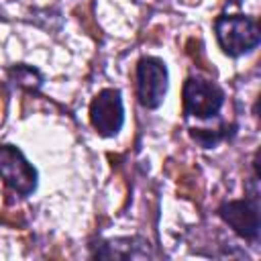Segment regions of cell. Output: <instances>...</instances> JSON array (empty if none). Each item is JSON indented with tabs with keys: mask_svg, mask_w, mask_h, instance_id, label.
Masks as SVG:
<instances>
[{
	"mask_svg": "<svg viewBox=\"0 0 261 261\" xmlns=\"http://www.w3.org/2000/svg\"><path fill=\"white\" fill-rule=\"evenodd\" d=\"M224 104V92L202 77H190L184 84V110L190 116L208 118L218 114Z\"/></svg>",
	"mask_w": 261,
	"mask_h": 261,
	"instance_id": "cell-3",
	"label": "cell"
},
{
	"mask_svg": "<svg viewBox=\"0 0 261 261\" xmlns=\"http://www.w3.org/2000/svg\"><path fill=\"white\" fill-rule=\"evenodd\" d=\"M220 216L243 239H247V241H257L259 239L257 196H253V200H234V202L222 204L220 206Z\"/></svg>",
	"mask_w": 261,
	"mask_h": 261,
	"instance_id": "cell-6",
	"label": "cell"
},
{
	"mask_svg": "<svg viewBox=\"0 0 261 261\" xmlns=\"http://www.w3.org/2000/svg\"><path fill=\"white\" fill-rule=\"evenodd\" d=\"M0 175L20 196H29L37 188L35 167L12 145H0Z\"/></svg>",
	"mask_w": 261,
	"mask_h": 261,
	"instance_id": "cell-4",
	"label": "cell"
},
{
	"mask_svg": "<svg viewBox=\"0 0 261 261\" xmlns=\"http://www.w3.org/2000/svg\"><path fill=\"white\" fill-rule=\"evenodd\" d=\"M167 92V67L157 57H143L137 65V96L145 108H157Z\"/></svg>",
	"mask_w": 261,
	"mask_h": 261,
	"instance_id": "cell-2",
	"label": "cell"
},
{
	"mask_svg": "<svg viewBox=\"0 0 261 261\" xmlns=\"http://www.w3.org/2000/svg\"><path fill=\"white\" fill-rule=\"evenodd\" d=\"M218 43L230 57L253 51L261 41V31L255 18L245 14H222L214 22Z\"/></svg>",
	"mask_w": 261,
	"mask_h": 261,
	"instance_id": "cell-1",
	"label": "cell"
},
{
	"mask_svg": "<svg viewBox=\"0 0 261 261\" xmlns=\"http://www.w3.org/2000/svg\"><path fill=\"white\" fill-rule=\"evenodd\" d=\"M90 120L102 137H114L124 122L120 92L112 88L102 90L90 106Z\"/></svg>",
	"mask_w": 261,
	"mask_h": 261,
	"instance_id": "cell-5",
	"label": "cell"
}]
</instances>
